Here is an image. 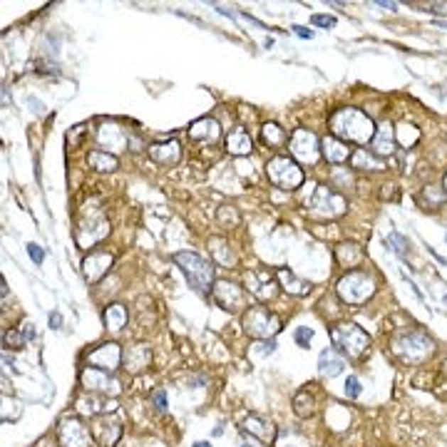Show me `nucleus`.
Segmentation results:
<instances>
[{
	"mask_svg": "<svg viewBox=\"0 0 447 447\" xmlns=\"http://www.w3.org/2000/svg\"><path fill=\"white\" fill-rule=\"evenodd\" d=\"M330 340H333V348L348 355L350 360H360L370 348V335L358 323H350V321L335 323L330 328Z\"/></svg>",
	"mask_w": 447,
	"mask_h": 447,
	"instance_id": "20e7f679",
	"label": "nucleus"
},
{
	"mask_svg": "<svg viewBox=\"0 0 447 447\" xmlns=\"http://www.w3.org/2000/svg\"><path fill=\"white\" fill-rule=\"evenodd\" d=\"M385 244H388V246H393V251H395V254H398V256H400V259H403V261H408V249H410V244H408V241L403 239V236H400V234H390L388 239H385Z\"/></svg>",
	"mask_w": 447,
	"mask_h": 447,
	"instance_id": "58836bf2",
	"label": "nucleus"
},
{
	"mask_svg": "<svg viewBox=\"0 0 447 447\" xmlns=\"http://www.w3.org/2000/svg\"><path fill=\"white\" fill-rule=\"evenodd\" d=\"M291 30H293V33L296 35H298V38H303V40H313V30H308V28H303V25H293V28H291Z\"/></svg>",
	"mask_w": 447,
	"mask_h": 447,
	"instance_id": "49530a36",
	"label": "nucleus"
},
{
	"mask_svg": "<svg viewBox=\"0 0 447 447\" xmlns=\"http://www.w3.org/2000/svg\"><path fill=\"white\" fill-rule=\"evenodd\" d=\"M107 234H109V222L102 217V214H97L92 222H80L77 224L75 239H77V244L82 246V249H87V246H92V244H97V241H102Z\"/></svg>",
	"mask_w": 447,
	"mask_h": 447,
	"instance_id": "dca6fc26",
	"label": "nucleus"
},
{
	"mask_svg": "<svg viewBox=\"0 0 447 447\" xmlns=\"http://www.w3.org/2000/svg\"><path fill=\"white\" fill-rule=\"evenodd\" d=\"M97 142L102 144L104 149H109V152H117V149L127 147L129 142V134H124L122 127H117V124H99L97 129Z\"/></svg>",
	"mask_w": 447,
	"mask_h": 447,
	"instance_id": "4be33fe9",
	"label": "nucleus"
},
{
	"mask_svg": "<svg viewBox=\"0 0 447 447\" xmlns=\"http://www.w3.org/2000/svg\"><path fill=\"white\" fill-rule=\"evenodd\" d=\"M418 202L423 204V207H428V209H433V212H435V209H440L447 202V192H445V189L433 187V184H430V187L423 189V194L418 197Z\"/></svg>",
	"mask_w": 447,
	"mask_h": 447,
	"instance_id": "72a5a7b5",
	"label": "nucleus"
},
{
	"mask_svg": "<svg viewBox=\"0 0 447 447\" xmlns=\"http://www.w3.org/2000/svg\"><path fill=\"white\" fill-rule=\"evenodd\" d=\"M259 348H261V353H274V350H276V343H274V340H264V343H261L259 345Z\"/></svg>",
	"mask_w": 447,
	"mask_h": 447,
	"instance_id": "3c124183",
	"label": "nucleus"
},
{
	"mask_svg": "<svg viewBox=\"0 0 447 447\" xmlns=\"http://www.w3.org/2000/svg\"><path fill=\"white\" fill-rule=\"evenodd\" d=\"M244 281L249 296H256L259 301H274L279 293V279H276V274H269V269L246 271Z\"/></svg>",
	"mask_w": 447,
	"mask_h": 447,
	"instance_id": "ddd939ff",
	"label": "nucleus"
},
{
	"mask_svg": "<svg viewBox=\"0 0 447 447\" xmlns=\"http://www.w3.org/2000/svg\"><path fill=\"white\" fill-rule=\"evenodd\" d=\"M378 5H380V8H385V10H395V8H398V3H388V0H378Z\"/></svg>",
	"mask_w": 447,
	"mask_h": 447,
	"instance_id": "864d4df0",
	"label": "nucleus"
},
{
	"mask_svg": "<svg viewBox=\"0 0 447 447\" xmlns=\"http://www.w3.org/2000/svg\"><path fill=\"white\" fill-rule=\"evenodd\" d=\"M289 152L291 159L301 164H316L321 159V139L311 129H296L289 137Z\"/></svg>",
	"mask_w": 447,
	"mask_h": 447,
	"instance_id": "9d476101",
	"label": "nucleus"
},
{
	"mask_svg": "<svg viewBox=\"0 0 447 447\" xmlns=\"http://www.w3.org/2000/svg\"><path fill=\"white\" fill-rule=\"evenodd\" d=\"M172 261L182 269L189 286L197 293H209L214 289V284H217V269H214V264L209 259L194 254V251H177L172 256Z\"/></svg>",
	"mask_w": 447,
	"mask_h": 447,
	"instance_id": "7ed1b4c3",
	"label": "nucleus"
},
{
	"mask_svg": "<svg viewBox=\"0 0 447 447\" xmlns=\"http://www.w3.org/2000/svg\"><path fill=\"white\" fill-rule=\"evenodd\" d=\"M350 164H353V169H363L365 164H368L370 172H380V169H383V164L375 159L373 152L368 154V149H355L353 157H350Z\"/></svg>",
	"mask_w": 447,
	"mask_h": 447,
	"instance_id": "e433bc0d",
	"label": "nucleus"
},
{
	"mask_svg": "<svg viewBox=\"0 0 447 447\" xmlns=\"http://www.w3.org/2000/svg\"><path fill=\"white\" fill-rule=\"evenodd\" d=\"M318 370H321V375H328V378L340 375L345 370L343 353H338L335 348H325L323 353L318 355Z\"/></svg>",
	"mask_w": 447,
	"mask_h": 447,
	"instance_id": "bb28decb",
	"label": "nucleus"
},
{
	"mask_svg": "<svg viewBox=\"0 0 447 447\" xmlns=\"http://www.w3.org/2000/svg\"><path fill=\"white\" fill-rule=\"evenodd\" d=\"M80 383H82V388L87 390V393H97V395H104V398H109V395L117 398V395L122 393V383L114 378V373L92 368V365L80 373Z\"/></svg>",
	"mask_w": 447,
	"mask_h": 447,
	"instance_id": "f8f14e48",
	"label": "nucleus"
},
{
	"mask_svg": "<svg viewBox=\"0 0 447 447\" xmlns=\"http://www.w3.org/2000/svg\"><path fill=\"white\" fill-rule=\"evenodd\" d=\"M335 254V261H338L340 266H345V269H355V266H360L365 261V251L360 249L355 241H343V244H338L333 249Z\"/></svg>",
	"mask_w": 447,
	"mask_h": 447,
	"instance_id": "393cba45",
	"label": "nucleus"
},
{
	"mask_svg": "<svg viewBox=\"0 0 447 447\" xmlns=\"http://www.w3.org/2000/svg\"><path fill=\"white\" fill-rule=\"evenodd\" d=\"M321 157H325L330 164H343L353 157V149H350L345 142H340L338 137L328 134V137L321 139Z\"/></svg>",
	"mask_w": 447,
	"mask_h": 447,
	"instance_id": "412c9836",
	"label": "nucleus"
},
{
	"mask_svg": "<svg viewBox=\"0 0 447 447\" xmlns=\"http://www.w3.org/2000/svg\"><path fill=\"white\" fill-rule=\"evenodd\" d=\"M445 241H447V234H445Z\"/></svg>",
	"mask_w": 447,
	"mask_h": 447,
	"instance_id": "bf43d9fd",
	"label": "nucleus"
},
{
	"mask_svg": "<svg viewBox=\"0 0 447 447\" xmlns=\"http://www.w3.org/2000/svg\"><path fill=\"white\" fill-rule=\"evenodd\" d=\"M25 343H28V340H25L23 330L10 328V330H5L3 333V348L5 350H23Z\"/></svg>",
	"mask_w": 447,
	"mask_h": 447,
	"instance_id": "4c0bfd02",
	"label": "nucleus"
},
{
	"mask_svg": "<svg viewBox=\"0 0 447 447\" xmlns=\"http://www.w3.org/2000/svg\"><path fill=\"white\" fill-rule=\"evenodd\" d=\"M147 152L149 157L157 164H162V167H174V164H179V159H182V144H179L177 139H167V142L149 144Z\"/></svg>",
	"mask_w": 447,
	"mask_h": 447,
	"instance_id": "6ab92c4d",
	"label": "nucleus"
},
{
	"mask_svg": "<svg viewBox=\"0 0 447 447\" xmlns=\"http://www.w3.org/2000/svg\"><path fill=\"white\" fill-rule=\"evenodd\" d=\"M445 375H447V360H445Z\"/></svg>",
	"mask_w": 447,
	"mask_h": 447,
	"instance_id": "13d9d810",
	"label": "nucleus"
},
{
	"mask_svg": "<svg viewBox=\"0 0 447 447\" xmlns=\"http://www.w3.org/2000/svg\"><path fill=\"white\" fill-rule=\"evenodd\" d=\"M122 363L127 365L129 373H142V370H147L149 363H152V350H149V345L137 343V345H132L129 350H124Z\"/></svg>",
	"mask_w": 447,
	"mask_h": 447,
	"instance_id": "b1692460",
	"label": "nucleus"
},
{
	"mask_svg": "<svg viewBox=\"0 0 447 447\" xmlns=\"http://www.w3.org/2000/svg\"><path fill=\"white\" fill-rule=\"evenodd\" d=\"M395 127L390 122H383L378 124V129H375V137L373 142H370V152L375 154V157L380 159H388L395 154Z\"/></svg>",
	"mask_w": 447,
	"mask_h": 447,
	"instance_id": "f3484780",
	"label": "nucleus"
},
{
	"mask_svg": "<svg viewBox=\"0 0 447 447\" xmlns=\"http://www.w3.org/2000/svg\"><path fill=\"white\" fill-rule=\"evenodd\" d=\"M28 254H30V259H33L35 261V264H43V261H45V254H43V249H40V246L38 244H28Z\"/></svg>",
	"mask_w": 447,
	"mask_h": 447,
	"instance_id": "a18cd8bd",
	"label": "nucleus"
},
{
	"mask_svg": "<svg viewBox=\"0 0 447 447\" xmlns=\"http://www.w3.org/2000/svg\"><path fill=\"white\" fill-rule=\"evenodd\" d=\"M209 249H212V256L219 266H236V254L224 239H209Z\"/></svg>",
	"mask_w": 447,
	"mask_h": 447,
	"instance_id": "473e14b6",
	"label": "nucleus"
},
{
	"mask_svg": "<svg viewBox=\"0 0 447 447\" xmlns=\"http://www.w3.org/2000/svg\"><path fill=\"white\" fill-rule=\"evenodd\" d=\"M293 410L298 418H311V415L316 413V398L308 390H298L293 398Z\"/></svg>",
	"mask_w": 447,
	"mask_h": 447,
	"instance_id": "f704fd0d",
	"label": "nucleus"
},
{
	"mask_svg": "<svg viewBox=\"0 0 447 447\" xmlns=\"http://www.w3.org/2000/svg\"><path fill=\"white\" fill-rule=\"evenodd\" d=\"M328 127H330V132H333V137H338L340 142L365 147V144L373 142L378 124H375L363 109L340 107L328 117Z\"/></svg>",
	"mask_w": 447,
	"mask_h": 447,
	"instance_id": "f257e3e1",
	"label": "nucleus"
},
{
	"mask_svg": "<svg viewBox=\"0 0 447 447\" xmlns=\"http://www.w3.org/2000/svg\"><path fill=\"white\" fill-rule=\"evenodd\" d=\"M261 139H264L266 147H274V149H281L289 144V134H286V129L276 122H266L264 127H261Z\"/></svg>",
	"mask_w": 447,
	"mask_h": 447,
	"instance_id": "2f4dec72",
	"label": "nucleus"
},
{
	"mask_svg": "<svg viewBox=\"0 0 447 447\" xmlns=\"http://www.w3.org/2000/svg\"><path fill=\"white\" fill-rule=\"evenodd\" d=\"M420 139V129L415 127V124H408V122H400L398 127H395V142H400L403 147H413V144H418Z\"/></svg>",
	"mask_w": 447,
	"mask_h": 447,
	"instance_id": "c9c22d12",
	"label": "nucleus"
},
{
	"mask_svg": "<svg viewBox=\"0 0 447 447\" xmlns=\"http://www.w3.org/2000/svg\"><path fill=\"white\" fill-rule=\"evenodd\" d=\"M192 447H212V443H194Z\"/></svg>",
	"mask_w": 447,
	"mask_h": 447,
	"instance_id": "6e6d98bb",
	"label": "nucleus"
},
{
	"mask_svg": "<svg viewBox=\"0 0 447 447\" xmlns=\"http://www.w3.org/2000/svg\"><path fill=\"white\" fill-rule=\"evenodd\" d=\"M244 333L256 340H274V335L281 330V318L269 311L266 306H249L241 316Z\"/></svg>",
	"mask_w": 447,
	"mask_h": 447,
	"instance_id": "0eeeda50",
	"label": "nucleus"
},
{
	"mask_svg": "<svg viewBox=\"0 0 447 447\" xmlns=\"http://www.w3.org/2000/svg\"><path fill=\"white\" fill-rule=\"evenodd\" d=\"M114 264V256L109 254V251H90L87 256L82 259V276L85 281H90V284H97L99 279H104V276L109 274V269H112Z\"/></svg>",
	"mask_w": 447,
	"mask_h": 447,
	"instance_id": "4468645a",
	"label": "nucleus"
},
{
	"mask_svg": "<svg viewBox=\"0 0 447 447\" xmlns=\"http://www.w3.org/2000/svg\"><path fill=\"white\" fill-rule=\"evenodd\" d=\"M48 323H50V328H63V316H60V311H53L50 313V318H48Z\"/></svg>",
	"mask_w": 447,
	"mask_h": 447,
	"instance_id": "09e8293b",
	"label": "nucleus"
},
{
	"mask_svg": "<svg viewBox=\"0 0 447 447\" xmlns=\"http://www.w3.org/2000/svg\"><path fill=\"white\" fill-rule=\"evenodd\" d=\"M378 286H375V279L365 271H348L345 276H340V281L335 284V293L343 303L348 306H360L368 303L375 296Z\"/></svg>",
	"mask_w": 447,
	"mask_h": 447,
	"instance_id": "39448f33",
	"label": "nucleus"
},
{
	"mask_svg": "<svg viewBox=\"0 0 447 447\" xmlns=\"http://www.w3.org/2000/svg\"><path fill=\"white\" fill-rule=\"evenodd\" d=\"M276 279H279L281 289L291 296H306L311 291V281L298 279L291 269H276Z\"/></svg>",
	"mask_w": 447,
	"mask_h": 447,
	"instance_id": "a878e982",
	"label": "nucleus"
},
{
	"mask_svg": "<svg viewBox=\"0 0 447 447\" xmlns=\"http://www.w3.org/2000/svg\"><path fill=\"white\" fill-rule=\"evenodd\" d=\"M102 318H104V325H107V330H112V333H119V330L127 325L129 313H127V308H124L122 303H109L107 308H104Z\"/></svg>",
	"mask_w": 447,
	"mask_h": 447,
	"instance_id": "c756f323",
	"label": "nucleus"
},
{
	"mask_svg": "<svg viewBox=\"0 0 447 447\" xmlns=\"http://www.w3.org/2000/svg\"><path fill=\"white\" fill-rule=\"evenodd\" d=\"M212 298L226 313H244L249 308V291L234 281H217L212 289Z\"/></svg>",
	"mask_w": 447,
	"mask_h": 447,
	"instance_id": "1a4fd4ad",
	"label": "nucleus"
},
{
	"mask_svg": "<svg viewBox=\"0 0 447 447\" xmlns=\"http://www.w3.org/2000/svg\"><path fill=\"white\" fill-rule=\"evenodd\" d=\"M360 393H363L360 380L355 378V375H348V378H345V398L355 400V398H360Z\"/></svg>",
	"mask_w": 447,
	"mask_h": 447,
	"instance_id": "ea45409f",
	"label": "nucleus"
},
{
	"mask_svg": "<svg viewBox=\"0 0 447 447\" xmlns=\"http://www.w3.org/2000/svg\"><path fill=\"white\" fill-rule=\"evenodd\" d=\"M152 403L157 405V410H159V413H164V410H167V393H164L162 388H159V390H154V393H152Z\"/></svg>",
	"mask_w": 447,
	"mask_h": 447,
	"instance_id": "37998d69",
	"label": "nucleus"
},
{
	"mask_svg": "<svg viewBox=\"0 0 447 447\" xmlns=\"http://www.w3.org/2000/svg\"><path fill=\"white\" fill-rule=\"evenodd\" d=\"M244 430L249 435H254L256 440H261V443H274L276 438L274 425H271L269 420L259 418V415H249V418L244 420Z\"/></svg>",
	"mask_w": 447,
	"mask_h": 447,
	"instance_id": "cd10ccee",
	"label": "nucleus"
},
{
	"mask_svg": "<svg viewBox=\"0 0 447 447\" xmlns=\"http://www.w3.org/2000/svg\"><path fill=\"white\" fill-rule=\"evenodd\" d=\"M390 350L395 358L408 365H420L435 353V340L420 328H405L398 330L390 340Z\"/></svg>",
	"mask_w": 447,
	"mask_h": 447,
	"instance_id": "f03ea898",
	"label": "nucleus"
},
{
	"mask_svg": "<svg viewBox=\"0 0 447 447\" xmlns=\"http://www.w3.org/2000/svg\"><path fill=\"white\" fill-rule=\"evenodd\" d=\"M217 219H219V224L226 226V222H229V226H236L239 224V212H236L234 207H222L219 209V214H217Z\"/></svg>",
	"mask_w": 447,
	"mask_h": 447,
	"instance_id": "a19ab883",
	"label": "nucleus"
},
{
	"mask_svg": "<svg viewBox=\"0 0 447 447\" xmlns=\"http://www.w3.org/2000/svg\"><path fill=\"white\" fill-rule=\"evenodd\" d=\"M38 447H55L53 443H50V440H43V443H40Z\"/></svg>",
	"mask_w": 447,
	"mask_h": 447,
	"instance_id": "5fc2aeb1",
	"label": "nucleus"
},
{
	"mask_svg": "<svg viewBox=\"0 0 447 447\" xmlns=\"http://www.w3.org/2000/svg\"><path fill=\"white\" fill-rule=\"evenodd\" d=\"M58 443L60 447H92V430L85 428V423L75 415H65L58 423Z\"/></svg>",
	"mask_w": 447,
	"mask_h": 447,
	"instance_id": "9b49d317",
	"label": "nucleus"
},
{
	"mask_svg": "<svg viewBox=\"0 0 447 447\" xmlns=\"http://www.w3.org/2000/svg\"><path fill=\"white\" fill-rule=\"evenodd\" d=\"M443 189L447 192V174H445V179H443Z\"/></svg>",
	"mask_w": 447,
	"mask_h": 447,
	"instance_id": "4d7b16f0",
	"label": "nucleus"
},
{
	"mask_svg": "<svg viewBox=\"0 0 447 447\" xmlns=\"http://www.w3.org/2000/svg\"><path fill=\"white\" fill-rule=\"evenodd\" d=\"M87 164L95 169V172L109 174L119 167V159H117V154L107 152V149H92V152L87 154Z\"/></svg>",
	"mask_w": 447,
	"mask_h": 447,
	"instance_id": "c85d7f7f",
	"label": "nucleus"
},
{
	"mask_svg": "<svg viewBox=\"0 0 447 447\" xmlns=\"http://www.w3.org/2000/svg\"><path fill=\"white\" fill-rule=\"evenodd\" d=\"M77 410L82 415H90V418H97V415L107 413V410H112V408H109L104 400H99L97 393H87V390H85V395L77 398Z\"/></svg>",
	"mask_w": 447,
	"mask_h": 447,
	"instance_id": "7c9ffc66",
	"label": "nucleus"
},
{
	"mask_svg": "<svg viewBox=\"0 0 447 447\" xmlns=\"http://www.w3.org/2000/svg\"><path fill=\"white\" fill-rule=\"evenodd\" d=\"M23 335H25V340H33L35 338V325L30 323V321H25V323H23Z\"/></svg>",
	"mask_w": 447,
	"mask_h": 447,
	"instance_id": "8fccbe9b",
	"label": "nucleus"
},
{
	"mask_svg": "<svg viewBox=\"0 0 447 447\" xmlns=\"http://www.w3.org/2000/svg\"><path fill=\"white\" fill-rule=\"evenodd\" d=\"M306 209H308L311 217L318 219H338L348 212V202L340 192H335L333 187H325V184H318L313 189L308 199H306Z\"/></svg>",
	"mask_w": 447,
	"mask_h": 447,
	"instance_id": "423d86ee",
	"label": "nucleus"
},
{
	"mask_svg": "<svg viewBox=\"0 0 447 447\" xmlns=\"http://www.w3.org/2000/svg\"><path fill=\"white\" fill-rule=\"evenodd\" d=\"M266 177L274 187L286 189V192H296L301 184L306 182L303 169L298 167V162L291 157H284V154H276L266 162Z\"/></svg>",
	"mask_w": 447,
	"mask_h": 447,
	"instance_id": "6e6552de",
	"label": "nucleus"
},
{
	"mask_svg": "<svg viewBox=\"0 0 447 447\" xmlns=\"http://www.w3.org/2000/svg\"><path fill=\"white\" fill-rule=\"evenodd\" d=\"M311 23L318 25V28H335V18H330V15H313Z\"/></svg>",
	"mask_w": 447,
	"mask_h": 447,
	"instance_id": "c03bdc74",
	"label": "nucleus"
},
{
	"mask_svg": "<svg viewBox=\"0 0 447 447\" xmlns=\"http://www.w3.org/2000/svg\"><path fill=\"white\" fill-rule=\"evenodd\" d=\"M87 360H90V365H92V368L114 373V370L122 365L124 353H122V348H119L117 343H102L99 348H95L92 353L87 355Z\"/></svg>",
	"mask_w": 447,
	"mask_h": 447,
	"instance_id": "2eb2a0df",
	"label": "nucleus"
},
{
	"mask_svg": "<svg viewBox=\"0 0 447 447\" xmlns=\"http://www.w3.org/2000/svg\"><path fill=\"white\" fill-rule=\"evenodd\" d=\"M119 435H122V425L114 423V420L109 418H97L92 425V438L95 443H99L102 447H109L114 445L119 440Z\"/></svg>",
	"mask_w": 447,
	"mask_h": 447,
	"instance_id": "5701e85b",
	"label": "nucleus"
},
{
	"mask_svg": "<svg viewBox=\"0 0 447 447\" xmlns=\"http://www.w3.org/2000/svg\"><path fill=\"white\" fill-rule=\"evenodd\" d=\"M189 137H192L194 142L214 144L222 139V124L214 117H199L197 122L189 124Z\"/></svg>",
	"mask_w": 447,
	"mask_h": 447,
	"instance_id": "a211bd4d",
	"label": "nucleus"
},
{
	"mask_svg": "<svg viewBox=\"0 0 447 447\" xmlns=\"http://www.w3.org/2000/svg\"><path fill=\"white\" fill-rule=\"evenodd\" d=\"M28 104H33V107H35V112H38V114H43V112H45L43 102H38V99H35V97H30V99H28Z\"/></svg>",
	"mask_w": 447,
	"mask_h": 447,
	"instance_id": "603ef678",
	"label": "nucleus"
},
{
	"mask_svg": "<svg viewBox=\"0 0 447 447\" xmlns=\"http://www.w3.org/2000/svg\"><path fill=\"white\" fill-rule=\"evenodd\" d=\"M127 147L132 149V152H142V149H147L142 144V139L137 137V134H129V142H127Z\"/></svg>",
	"mask_w": 447,
	"mask_h": 447,
	"instance_id": "de8ad7c7",
	"label": "nucleus"
},
{
	"mask_svg": "<svg viewBox=\"0 0 447 447\" xmlns=\"http://www.w3.org/2000/svg\"><path fill=\"white\" fill-rule=\"evenodd\" d=\"M293 338H296V343H298L301 348H308L311 340H313V328H306V325H301V328H296Z\"/></svg>",
	"mask_w": 447,
	"mask_h": 447,
	"instance_id": "79ce46f5",
	"label": "nucleus"
},
{
	"mask_svg": "<svg viewBox=\"0 0 447 447\" xmlns=\"http://www.w3.org/2000/svg\"><path fill=\"white\" fill-rule=\"evenodd\" d=\"M224 147L226 152L234 154V157H249V154L254 152V139H251V134L246 132L244 127H234L226 132Z\"/></svg>",
	"mask_w": 447,
	"mask_h": 447,
	"instance_id": "aec40b11",
	"label": "nucleus"
}]
</instances>
